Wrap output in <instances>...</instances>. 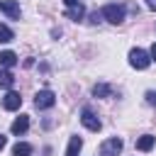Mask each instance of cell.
Segmentation results:
<instances>
[{
  "instance_id": "1",
  "label": "cell",
  "mask_w": 156,
  "mask_h": 156,
  "mask_svg": "<svg viewBox=\"0 0 156 156\" xmlns=\"http://www.w3.org/2000/svg\"><path fill=\"white\" fill-rule=\"evenodd\" d=\"M124 5L122 2H107L102 10H100V15H102V20H107L110 24H122V20H124Z\"/></svg>"
},
{
  "instance_id": "2",
  "label": "cell",
  "mask_w": 156,
  "mask_h": 156,
  "mask_svg": "<svg viewBox=\"0 0 156 156\" xmlns=\"http://www.w3.org/2000/svg\"><path fill=\"white\" fill-rule=\"evenodd\" d=\"M129 63H132V68H136V71H144V68H149V63H151V56L144 51V49H132L129 51Z\"/></svg>"
},
{
  "instance_id": "3",
  "label": "cell",
  "mask_w": 156,
  "mask_h": 156,
  "mask_svg": "<svg viewBox=\"0 0 156 156\" xmlns=\"http://www.w3.org/2000/svg\"><path fill=\"white\" fill-rule=\"evenodd\" d=\"M80 122H83V127L90 129V132H100V129H102V122L98 119V115H95L90 107H83V110H80Z\"/></svg>"
},
{
  "instance_id": "4",
  "label": "cell",
  "mask_w": 156,
  "mask_h": 156,
  "mask_svg": "<svg viewBox=\"0 0 156 156\" xmlns=\"http://www.w3.org/2000/svg\"><path fill=\"white\" fill-rule=\"evenodd\" d=\"M56 105V95L51 93V90H39L37 95H34V107L37 110H49V107H54Z\"/></svg>"
},
{
  "instance_id": "5",
  "label": "cell",
  "mask_w": 156,
  "mask_h": 156,
  "mask_svg": "<svg viewBox=\"0 0 156 156\" xmlns=\"http://www.w3.org/2000/svg\"><path fill=\"white\" fill-rule=\"evenodd\" d=\"M122 151V139L119 136H110L100 144V156H117Z\"/></svg>"
},
{
  "instance_id": "6",
  "label": "cell",
  "mask_w": 156,
  "mask_h": 156,
  "mask_svg": "<svg viewBox=\"0 0 156 156\" xmlns=\"http://www.w3.org/2000/svg\"><path fill=\"white\" fill-rule=\"evenodd\" d=\"M0 12H5L10 20H20V15H22L17 0H0Z\"/></svg>"
},
{
  "instance_id": "7",
  "label": "cell",
  "mask_w": 156,
  "mask_h": 156,
  "mask_svg": "<svg viewBox=\"0 0 156 156\" xmlns=\"http://www.w3.org/2000/svg\"><path fill=\"white\" fill-rule=\"evenodd\" d=\"M20 105H22V95L15 93V90H10V93L2 98V107L10 110V112H12V110H20Z\"/></svg>"
},
{
  "instance_id": "8",
  "label": "cell",
  "mask_w": 156,
  "mask_h": 156,
  "mask_svg": "<svg viewBox=\"0 0 156 156\" xmlns=\"http://www.w3.org/2000/svg\"><path fill=\"white\" fill-rule=\"evenodd\" d=\"M27 129H29V117H27V115H20V117L10 124V132H12V134H24Z\"/></svg>"
},
{
  "instance_id": "9",
  "label": "cell",
  "mask_w": 156,
  "mask_h": 156,
  "mask_svg": "<svg viewBox=\"0 0 156 156\" xmlns=\"http://www.w3.org/2000/svg\"><path fill=\"white\" fill-rule=\"evenodd\" d=\"M17 66V54L15 51H0V68H12Z\"/></svg>"
},
{
  "instance_id": "10",
  "label": "cell",
  "mask_w": 156,
  "mask_h": 156,
  "mask_svg": "<svg viewBox=\"0 0 156 156\" xmlns=\"http://www.w3.org/2000/svg\"><path fill=\"white\" fill-rule=\"evenodd\" d=\"M80 149H83V139L73 134V136L68 139V149H66V156H78V154H80Z\"/></svg>"
},
{
  "instance_id": "11",
  "label": "cell",
  "mask_w": 156,
  "mask_h": 156,
  "mask_svg": "<svg viewBox=\"0 0 156 156\" xmlns=\"http://www.w3.org/2000/svg\"><path fill=\"white\" fill-rule=\"evenodd\" d=\"M66 17L68 20H73V22H78V20H83L85 17V7L78 2V5H71L68 10H66Z\"/></svg>"
},
{
  "instance_id": "12",
  "label": "cell",
  "mask_w": 156,
  "mask_h": 156,
  "mask_svg": "<svg viewBox=\"0 0 156 156\" xmlns=\"http://www.w3.org/2000/svg\"><path fill=\"white\" fill-rule=\"evenodd\" d=\"M154 141H156L154 134H144V136L136 139V149H139V151H151V149H154Z\"/></svg>"
},
{
  "instance_id": "13",
  "label": "cell",
  "mask_w": 156,
  "mask_h": 156,
  "mask_svg": "<svg viewBox=\"0 0 156 156\" xmlns=\"http://www.w3.org/2000/svg\"><path fill=\"white\" fill-rule=\"evenodd\" d=\"M12 85H15V76L10 73V68H0V88L10 90Z\"/></svg>"
},
{
  "instance_id": "14",
  "label": "cell",
  "mask_w": 156,
  "mask_h": 156,
  "mask_svg": "<svg viewBox=\"0 0 156 156\" xmlns=\"http://www.w3.org/2000/svg\"><path fill=\"white\" fill-rule=\"evenodd\" d=\"M12 156H32V146L27 141H17L12 146Z\"/></svg>"
},
{
  "instance_id": "15",
  "label": "cell",
  "mask_w": 156,
  "mask_h": 156,
  "mask_svg": "<svg viewBox=\"0 0 156 156\" xmlns=\"http://www.w3.org/2000/svg\"><path fill=\"white\" fill-rule=\"evenodd\" d=\"M93 95H95V98H110V95H112V88H110L107 83H98V85L93 88Z\"/></svg>"
},
{
  "instance_id": "16",
  "label": "cell",
  "mask_w": 156,
  "mask_h": 156,
  "mask_svg": "<svg viewBox=\"0 0 156 156\" xmlns=\"http://www.w3.org/2000/svg\"><path fill=\"white\" fill-rule=\"evenodd\" d=\"M15 39V32L7 27V24H0V44H7Z\"/></svg>"
},
{
  "instance_id": "17",
  "label": "cell",
  "mask_w": 156,
  "mask_h": 156,
  "mask_svg": "<svg viewBox=\"0 0 156 156\" xmlns=\"http://www.w3.org/2000/svg\"><path fill=\"white\" fill-rule=\"evenodd\" d=\"M146 102L149 105H156V90H146Z\"/></svg>"
},
{
  "instance_id": "18",
  "label": "cell",
  "mask_w": 156,
  "mask_h": 156,
  "mask_svg": "<svg viewBox=\"0 0 156 156\" xmlns=\"http://www.w3.org/2000/svg\"><path fill=\"white\" fill-rule=\"evenodd\" d=\"M100 17H102L100 12H93V15H90V22H93V24H98V22H100Z\"/></svg>"
},
{
  "instance_id": "19",
  "label": "cell",
  "mask_w": 156,
  "mask_h": 156,
  "mask_svg": "<svg viewBox=\"0 0 156 156\" xmlns=\"http://www.w3.org/2000/svg\"><path fill=\"white\" fill-rule=\"evenodd\" d=\"M149 56H151V61H156V41L151 44V51H149Z\"/></svg>"
},
{
  "instance_id": "20",
  "label": "cell",
  "mask_w": 156,
  "mask_h": 156,
  "mask_svg": "<svg viewBox=\"0 0 156 156\" xmlns=\"http://www.w3.org/2000/svg\"><path fill=\"white\" fill-rule=\"evenodd\" d=\"M146 7L149 10H156V0H146Z\"/></svg>"
},
{
  "instance_id": "21",
  "label": "cell",
  "mask_w": 156,
  "mask_h": 156,
  "mask_svg": "<svg viewBox=\"0 0 156 156\" xmlns=\"http://www.w3.org/2000/svg\"><path fill=\"white\" fill-rule=\"evenodd\" d=\"M63 2H66V7H71V5H78L80 0H63Z\"/></svg>"
},
{
  "instance_id": "22",
  "label": "cell",
  "mask_w": 156,
  "mask_h": 156,
  "mask_svg": "<svg viewBox=\"0 0 156 156\" xmlns=\"http://www.w3.org/2000/svg\"><path fill=\"white\" fill-rule=\"evenodd\" d=\"M5 144H7V139H5V136H2V134H0V151H2V149H5Z\"/></svg>"
}]
</instances>
